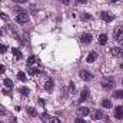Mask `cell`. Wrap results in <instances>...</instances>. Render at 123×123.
<instances>
[{
  "label": "cell",
  "instance_id": "cell-1",
  "mask_svg": "<svg viewBox=\"0 0 123 123\" xmlns=\"http://www.w3.org/2000/svg\"><path fill=\"white\" fill-rule=\"evenodd\" d=\"M113 86H115V79H113V77H106V79L102 80V87H103V89L109 90V89H112Z\"/></svg>",
  "mask_w": 123,
  "mask_h": 123
},
{
  "label": "cell",
  "instance_id": "cell-2",
  "mask_svg": "<svg viewBox=\"0 0 123 123\" xmlns=\"http://www.w3.org/2000/svg\"><path fill=\"white\" fill-rule=\"evenodd\" d=\"M79 76H80V79L85 80V82H89V80L93 79V74L90 72H87V70H80V72H79Z\"/></svg>",
  "mask_w": 123,
  "mask_h": 123
},
{
  "label": "cell",
  "instance_id": "cell-3",
  "mask_svg": "<svg viewBox=\"0 0 123 123\" xmlns=\"http://www.w3.org/2000/svg\"><path fill=\"white\" fill-rule=\"evenodd\" d=\"M16 22L20 23V25L27 23V22H29V16H27V13H19V14L16 16Z\"/></svg>",
  "mask_w": 123,
  "mask_h": 123
},
{
  "label": "cell",
  "instance_id": "cell-4",
  "mask_svg": "<svg viewBox=\"0 0 123 123\" xmlns=\"http://www.w3.org/2000/svg\"><path fill=\"white\" fill-rule=\"evenodd\" d=\"M100 19H102L103 22H107V23H109V22H113V20H115V16H113L112 13L102 12V13H100Z\"/></svg>",
  "mask_w": 123,
  "mask_h": 123
},
{
  "label": "cell",
  "instance_id": "cell-5",
  "mask_svg": "<svg viewBox=\"0 0 123 123\" xmlns=\"http://www.w3.org/2000/svg\"><path fill=\"white\" fill-rule=\"evenodd\" d=\"M92 34H89V33H83L82 36H80V40H82V43H85V44H89L90 42H92Z\"/></svg>",
  "mask_w": 123,
  "mask_h": 123
},
{
  "label": "cell",
  "instance_id": "cell-6",
  "mask_svg": "<svg viewBox=\"0 0 123 123\" xmlns=\"http://www.w3.org/2000/svg\"><path fill=\"white\" fill-rule=\"evenodd\" d=\"M113 37L116 39V40H119V39H122L123 37V27H116L115 29V31H113Z\"/></svg>",
  "mask_w": 123,
  "mask_h": 123
},
{
  "label": "cell",
  "instance_id": "cell-7",
  "mask_svg": "<svg viewBox=\"0 0 123 123\" xmlns=\"http://www.w3.org/2000/svg\"><path fill=\"white\" fill-rule=\"evenodd\" d=\"M89 97V89L87 87H85L83 90H82V94H80V99H79V103H83L86 99Z\"/></svg>",
  "mask_w": 123,
  "mask_h": 123
},
{
  "label": "cell",
  "instance_id": "cell-8",
  "mask_svg": "<svg viewBox=\"0 0 123 123\" xmlns=\"http://www.w3.org/2000/svg\"><path fill=\"white\" fill-rule=\"evenodd\" d=\"M115 116L116 119H123V106H117L115 109Z\"/></svg>",
  "mask_w": 123,
  "mask_h": 123
},
{
  "label": "cell",
  "instance_id": "cell-9",
  "mask_svg": "<svg viewBox=\"0 0 123 123\" xmlns=\"http://www.w3.org/2000/svg\"><path fill=\"white\" fill-rule=\"evenodd\" d=\"M53 87H55V82H53L52 79H49V80L44 83V89H46L47 92H52V90H53Z\"/></svg>",
  "mask_w": 123,
  "mask_h": 123
},
{
  "label": "cell",
  "instance_id": "cell-10",
  "mask_svg": "<svg viewBox=\"0 0 123 123\" xmlns=\"http://www.w3.org/2000/svg\"><path fill=\"white\" fill-rule=\"evenodd\" d=\"M77 113H79V116H87L90 113V110H89V107H79Z\"/></svg>",
  "mask_w": 123,
  "mask_h": 123
},
{
  "label": "cell",
  "instance_id": "cell-11",
  "mask_svg": "<svg viewBox=\"0 0 123 123\" xmlns=\"http://www.w3.org/2000/svg\"><path fill=\"white\" fill-rule=\"evenodd\" d=\"M92 116H93V120H100V119H103V112L102 110H94V113Z\"/></svg>",
  "mask_w": 123,
  "mask_h": 123
},
{
  "label": "cell",
  "instance_id": "cell-12",
  "mask_svg": "<svg viewBox=\"0 0 123 123\" xmlns=\"http://www.w3.org/2000/svg\"><path fill=\"white\" fill-rule=\"evenodd\" d=\"M96 59H97V55H96V52H90V53L87 55V59H86V62H87V63H93Z\"/></svg>",
  "mask_w": 123,
  "mask_h": 123
},
{
  "label": "cell",
  "instance_id": "cell-13",
  "mask_svg": "<svg viewBox=\"0 0 123 123\" xmlns=\"http://www.w3.org/2000/svg\"><path fill=\"white\" fill-rule=\"evenodd\" d=\"M122 53H123L122 47H113V49H112V55H113V56H120Z\"/></svg>",
  "mask_w": 123,
  "mask_h": 123
},
{
  "label": "cell",
  "instance_id": "cell-14",
  "mask_svg": "<svg viewBox=\"0 0 123 123\" xmlns=\"http://www.w3.org/2000/svg\"><path fill=\"white\" fill-rule=\"evenodd\" d=\"M99 43H100L102 46H105V44L107 43V34H100V36H99Z\"/></svg>",
  "mask_w": 123,
  "mask_h": 123
},
{
  "label": "cell",
  "instance_id": "cell-15",
  "mask_svg": "<svg viewBox=\"0 0 123 123\" xmlns=\"http://www.w3.org/2000/svg\"><path fill=\"white\" fill-rule=\"evenodd\" d=\"M13 55H14V57H17V59H22L23 57V55H22V52H20V49H13Z\"/></svg>",
  "mask_w": 123,
  "mask_h": 123
},
{
  "label": "cell",
  "instance_id": "cell-16",
  "mask_svg": "<svg viewBox=\"0 0 123 123\" xmlns=\"http://www.w3.org/2000/svg\"><path fill=\"white\" fill-rule=\"evenodd\" d=\"M39 73H40V70H39L37 67H30V69H29V74H30V76H36V74H39Z\"/></svg>",
  "mask_w": 123,
  "mask_h": 123
},
{
  "label": "cell",
  "instance_id": "cell-17",
  "mask_svg": "<svg viewBox=\"0 0 123 123\" xmlns=\"http://www.w3.org/2000/svg\"><path fill=\"white\" fill-rule=\"evenodd\" d=\"M102 106L106 107V109H109V107H112V102H110L109 99H105V100L102 102Z\"/></svg>",
  "mask_w": 123,
  "mask_h": 123
},
{
  "label": "cell",
  "instance_id": "cell-18",
  "mask_svg": "<svg viewBox=\"0 0 123 123\" xmlns=\"http://www.w3.org/2000/svg\"><path fill=\"white\" fill-rule=\"evenodd\" d=\"M27 113L30 115L31 117H34V116H37V110H36L34 107H27Z\"/></svg>",
  "mask_w": 123,
  "mask_h": 123
},
{
  "label": "cell",
  "instance_id": "cell-19",
  "mask_svg": "<svg viewBox=\"0 0 123 123\" xmlns=\"http://www.w3.org/2000/svg\"><path fill=\"white\" fill-rule=\"evenodd\" d=\"M113 97H116V99H123V90H116V92L113 93Z\"/></svg>",
  "mask_w": 123,
  "mask_h": 123
},
{
  "label": "cell",
  "instance_id": "cell-20",
  "mask_svg": "<svg viewBox=\"0 0 123 123\" xmlns=\"http://www.w3.org/2000/svg\"><path fill=\"white\" fill-rule=\"evenodd\" d=\"M4 86H6L7 89H12V87H13V82H12L10 79H4Z\"/></svg>",
  "mask_w": 123,
  "mask_h": 123
},
{
  "label": "cell",
  "instance_id": "cell-21",
  "mask_svg": "<svg viewBox=\"0 0 123 123\" xmlns=\"http://www.w3.org/2000/svg\"><path fill=\"white\" fill-rule=\"evenodd\" d=\"M17 77H19L20 82H26V74H25L23 72H19V73H17Z\"/></svg>",
  "mask_w": 123,
  "mask_h": 123
},
{
  "label": "cell",
  "instance_id": "cell-22",
  "mask_svg": "<svg viewBox=\"0 0 123 123\" xmlns=\"http://www.w3.org/2000/svg\"><path fill=\"white\" fill-rule=\"evenodd\" d=\"M82 20H92V14H89V13H83V14H82Z\"/></svg>",
  "mask_w": 123,
  "mask_h": 123
},
{
  "label": "cell",
  "instance_id": "cell-23",
  "mask_svg": "<svg viewBox=\"0 0 123 123\" xmlns=\"http://www.w3.org/2000/svg\"><path fill=\"white\" fill-rule=\"evenodd\" d=\"M20 93H22L23 96H27V94L30 93V90H29L27 87H20Z\"/></svg>",
  "mask_w": 123,
  "mask_h": 123
},
{
  "label": "cell",
  "instance_id": "cell-24",
  "mask_svg": "<svg viewBox=\"0 0 123 123\" xmlns=\"http://www.w3.org/2000/svg\"><path fill=\"white\" fill-rule=\"evenodd\" d=\"M34 62H36V57H34V56H29V59H27V64H29V66H31Z\"/></svg>",
  "mask_w": 123,
  "mask_h": 123
},
{
  "label": "cell",
  "instance_id": "cell-25",
  "mask_svg": "<svg viewBox=\"0 0 123 123\" xmlns=\"http://www.w3.org/2000/svg\"><path fill=\"white\" fill-rule=\"evenodd\" d=\"M69 90H70L72 93H74V90H76V86H74V83H73V82H70V83H69Z\"/></svg>",
  "mask_w": 123,
  "mask_h": 123
},
{
  "label": "cell",
  "instance_id": "cell-26",
  "mask_svg": "<svg viewBox=\"0 0 123 123\" xmlns=\"http://www.w3.org/2000/svg\"><path fill=\"white\" fill-rule=\"evenodd\" d=\"M6 50H7V46H6V44H3V43H0V52H1V53H4Z\"/></svg>",
  "mask_w": 123,
  "mask_h": 123
},
{
  "label": "cell",
  "instance_id": "cell-27",
  "mask_svg": "<svg viewBox=\"0 0 123 123\" xmlns=\"http://www.w3.org/2000/svg\"><path fill=\"white\" fill-rule=\"evenodd\" d=\"M13 1H14V3H19V4H25L27 0H13Z\"/></svg>",
  "mask_w": 123,
  "mask_h": 123
},
{
  "label": "cell",
  "instance_id": "cell-28",
  "mask_svg": "<svg viewBox=\"0 0 123 123\" xmlns=\"http://www.w3.org/2000/svg\"><path fill=\"white\" fill-rule=\"evenodd\" d=\"M50 123H60V119H57V117H53V119L50 120Z\"/></svg>",
  "mask_w": 123,
  "mask_h": 123
},
{
  "label": "cell",
  "instance_id": "cell-29",
  "mask_svg": "<svg viewBox=\"0 0 123 123\" xmlns=\"http://www.w3.org/2000/svg\"><path fill=\"white\" fill-rule=\"evenodd\" d=\"M0 17H1V19H3V20H7V19H9V17H7V14H6V13H1V14H0Z\"/></svg>",
  "mask_w": 123,
  "mask_h": 123
},
{
  "label": "cell",
  "instance_id": "cell-30",
  "mask_svg": "<svg viewBox=\"0 0 123 123\" xmlns=\"http://www.w3.org/2000/svg\"><path fill=\"white\" fill-rule=\"evenodd\" d=\"M74 123H86V120H85V119H80V117H79V119H76V122Z\"/></svg>",
  "mask_w": 123,
  "mask_h": 123
},
{
  "label": "cell",
  "instance_id": "cell-31",
  "mask_svg": "<svg viewBox=\"0 0 123 123\" xmlns=\"http://www.w3.org/2000/svg\"><path fill=\"white\" fill-rule=\"evenodd\" d=\"M4 72H6V67L3 64H0V73H4Z\"/></svg>",
  "mask_w": 123,
  "mask_h": 123
},
{
  "label": "cell",
  "instance_id": "cell-32",
  "mask_svg": "<svg viewBox=\"0 0 123 123\" xmlns=\"http://www.w3.org/2000/svg\"><path fill=\"white\" fill-rule=\"evenodd\" d=\"M76 3H80V4H86L87 0H76Z\"/></svg>",
  "mask_w": 123,
  "mask_h": 123
},
{
  "label": "cell",
  "instance_id": "cell-33",
  "mask_svg": "<svg viewBox=\"0 0 123 123\" xmlns=\"http://www.w3.org/2000/svg\"><path fill=\"white\" fill-rule=\"evenodd\" d=\"M119 40H120V47L123 49V37H122V39H119Z\"/></svg>",
  "mask_w": 123,
  "mask_h": 123
},
{
  "label": "cell",
  "instance_id": "cell-34",
  "mask_svg": "<svg viewBox=\"0 0 123 123\" xmlns=\"http://www.w3.org/2000/svg\"><path fill=\"white\" fill-rule=\"evenodd\" d=\"M62 1H63L64 4H69V1H70V0H62Z\"/></svg>",
  "mask_w": 123,
  "mask_h": 123
},
{
  "label": "cell",
  "instance_id": "cell-35",
  "mask_svg": "<svg viewBox=\"0 0 123 123\" xmlns=\"http://www.w3.org/2000/svg\"><path fill=\"white\" fill-rule=\"evenodd\" d=\"M0 115H4V110H0Z\"/></svg>",
  "mask_w": 123,
  "mask_h": 123
},
{
  "label": "cell",
  "instance_id": "cell-36",
  "mask_svg": "<svg viewBox=\"0 0 123 123\" xmlns=\"http://www.w3.org/2000/svg\"><path fill=\"white\" fill-rule=\"evenodd\" d=\"M110 1H112V3H116V1H117V0H110Z\"/></svg>",
  "mask_w": 123,
  "mask_h": 123
},
{
  "label": "cell",
  "instance_id": "cell-37",
  "mask_svg": "<svg viewBox=\"0 0 123 123\" xmlns=\"http://www.w3.org/2000/svg\"><path fill=\"white\" fill-rule=\"evenodd\" d=\"M1 34H3V33H1V31H0V37H1Z\"/></svg>",
  "mask_w": 123,
  "mask_h": 123
},
{
  "label": "cell",
  "instance_id": "cell-38",
  "mask_svg": "<svg viewBox=\"0 0 123 123\" xmlns=\"http://www.w3.org/2000/svg\"><path fill=\"white\" fill-rule=\"evenodd\" d=\"M122 83H123V80H122Z\"/></svg>",
  "mask_w": 123,
  "mask_h": 123
}]
</instances>
